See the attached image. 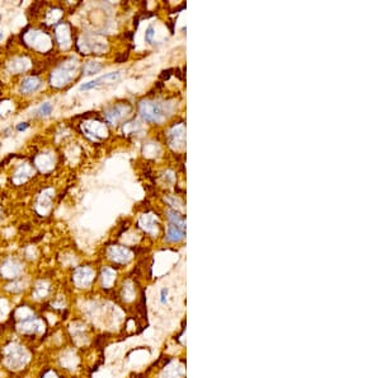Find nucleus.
Here are the masks:
<instances>
[{
	"label": "nucleus",
	"instance_id": "obj_1",
	"mask_svg": "<svg viewBox=\"0 0 381 378\" xmlns=\"http://www.w3.org/2000/svg\"><path fill=\"white\" fill-rule=\"evenodd\" d=\"M140 113L144 120L149 122H160L165 117V110L158 102L146 101L140 105Z\"/></svg>",
	"mask_w": 381,
	"mask_h": 378
},
{
	"label": "nucleus",
	"instance_id": "obj_2",
	"mask_svg": "<svg viewBox=\"0 0 381 378\" xmlns=\"http://www.w3.org/2000/svg\"><path fill=\"white\" fill-rule=\"evenodd\" d=\"M130 111H131V107L128 105H117L112 107V108H110L108 111H106L104 117L110 124H117L120 120H122L126 115H128Z\"/></svg>",
	"mask_w": 381,
	"mask_h": 378
},
{
	"label": "nucleus",
	"instance_id": "obj_3",
	"mask_svg": "<svg viewBox=\"0 0 381 378\" xmlns=\"http://www.w3.org/2000/svg\"><path fill=\"white\" fill-rule=\"evenodd\" d=\"M120 78V72H113V73H108L106 75H102L99 78L92 80V82H88V83H84L80 86V90H88V89H93V88H97L102 84H107V83H112L114 80H117Z\"/></svg>",
	"mask_w": 381,
	"mask_h": 378
},
{
	"label": "nucleus",
	"instance_id": "obj_4",
	"mask_svg": "<svg viewBox=\"0 0 381 378\" xmlns=\"http://www.w3.org/2000/svg\"><path fill=\"white\" fill-rule=\"evenodd\" d=\"M185 129L183 124L174 126L169 131V143L175 149H179L184 146V138H185Z\"/></svg>",
	"mask_w": 381,
	"mask_h": 378
},
{
	"label": "nucleus",
	"instance_id": "obj_5",
	"mask_svg": "<svg viewBox=\"0 0 381 378\" xmlns=\"http://www.w3.org/2000/svg\"><path fill=\"white\" fill-rule=\"evenodd\" d=\"M75 74V70L73 69H69L67 65L61 66L60 69L55 72V74H52V84H56V86H63L66 84V82H69L73 78V75Z\"/></svg>",
	"mask_w": 381,
	"mask_h": 378
},
{
	"label": "nucleus",
	"instance_id": "obj_6",
	"mask_svg": "<svg viewBox=\"0 0 381 378\" xmlns=\"http://www.w3.org/2000/svg\"><path fill=\"white\" fill-rule=\"evenodd\" d=\"M184 228L185 226H179V224H174V223H170L168 227V234H167V240L170 242H179L184 238Z\"/></svg>",
	"mask_w": 381,
	"mask_h": 378
},
{
	"label": "nucleus",
	"instance_id": "obj_7",
	"mask_svg": "<svg viewBox=\"0 0 381 378\" xmlns=\"http://www.w3.org/2000/svg\"><path fill=\"white\" fill-rule=\"evenodd\" d=\"M110 257L117 262H125L131 259V253L122 247H112L110 250Z\"/></svg>",
	"mask_w": 381,
	"mask_h": 378
},
{
	"label": "nucleus",
	"instance_id": "obj_8",
	"mask_svg": "<svg viewBox=\"0 0 381 378\" xmlns=\"http://www.w3.org/2000/svg\"><path fill=\"white\" fill-rule=\"evenodd\" d=\"M41 87V82L38 80L34 76H28L22 82V86H20V90L24 92V93H28V92H33L36 89H38Z\"/></svg>",
	"mask_w": 381,
	"mask_h": 378
},
{
	"label": "nucleus",
	"instance_id": "obj_9",
	"mask_svg": "<svg viewBox=\"0 0 381 378\" xmlns=\"http://www.w3.org/2000/svg\"><path fill=\"white\" fill-rule=\"evenodd\" d=\"M140 224L141 227L146 230V232H153V229L156 227V223H155V218L153 214H146L140 219Z\"/></svg>",
	"mask_w": 381,
	"mask_h": 378
},
{
	"label": "nucleus",
	"instance_id": "obj_10",
	"mask_svg": "<svg viewBox=\"0 0 381 378\" xmlns=\"http://www.w3.org/2000/svg\"><path fill=\"white\" fill-rule=\"evenodd\" d=\"M100 69H102V65H100V64L95 63V61H89V63L85 65L84 72H85V74H87V75H90V74H94V73L99 72Z\"/></svg>",
	"mask_w": 381,
	"mask_h": 378
},
{
	"label": "nucleus",
	"instance_id": "obj_11",
	"mask_svg": "<svg viewBox=\"0 0 381 378\" xmlns=\"http://www.w3.org/2000/svg\"><path fill=\"white\" fill-rule=\"evenodd\" d=\"M51 111H52V106H51L49 102H46V103H43V105L40 107V110H38V113H40L41 116H49V115L51 113Z\"/></svg>",
	"mask_w": 381,
	"mask_h": 378
},
{
	"label": "nucleus",
	"instance_id": "obj_12",
	"mask_svg": "<svg viewBox=\"0 0 381 378\" xmlns=\"http://www.w3.org/2000/svg\"><path fill=\"white\" fill-rule=\"evenodd\" d=\"M154 36H155V32H154V28L150 26L149 28L146 29V32H145V40L147 41V42H153V38H154Z\"/></svg>",
	"mask_w": 381,
	"mask_h": 378
},
{
	"label": "nucleus",
	"instance_id": "obj_13",
	"mask_svg": "<svg viewBox=\"0 0 381 378\" xmlns=\"http://www.w3.org/2000/svg\"><path fill=\"white\" fill-rule=\"evenodd\" d=\"M167 298H168V289H161V293H160V302L164 304L167 302Z\"/></svg>",
	"mask_w": 381,
	"mask_h": 378
},
{
	"label": "nucleus",
	"instance_id": "obj_14",
	"mask_svg": "<svg viewBox=\"0 0 381 378\" xmlns=\"http://www.w3.org/2000/svg\"><path fill=\"white\" fill-rule=\"evenodd\" d=\"M28 127V124H26V122H23V124H20V125H18L17 126V129L19 130V131H22V130H26Z\"/></svg>",
	"mask_w": 381,
	"mask_h": 378
},
{
	"label": "nucleus",
	"instance_id": "obj_15",
	"mask_svg": "<svg viewBox=\"0 0 381 378\" xmlns=\"http://www.w3.org/2000/svg\"><path fill=\"white\" fill-rule=\"evenodd\" d=\"M2 38H3V32H0V40H2Z\"/></svg>",
	"mask_w": 381,
	"mask_h": 378
}]
</instances>
